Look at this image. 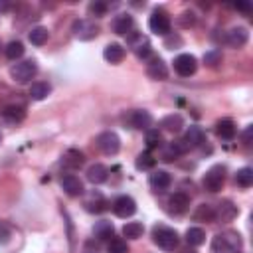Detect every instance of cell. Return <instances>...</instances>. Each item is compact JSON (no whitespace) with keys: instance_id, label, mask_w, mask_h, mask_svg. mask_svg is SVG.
<instances>
[{"instance_id":"b9f144b4","label":"cell","mask_w":253,"mask_h":253,"mask_svg":"<svg viewBox=\"0 0 253 253\" xmlns=\"http://www.w3.org/2000/svg\"><path fill=\"white\" fill-rule=\"evenodd\" d=\"M178 24L184 26V28L192 26V24H194V14H192V12H182V14L178 16Z\"/></svg>"},{"instance_id":"8fae6325","label":"cell","mask_w":253,"mask_h":253,"mask_svg":"<svg viewBox=\"0 0 253 253\" xmlns=\"http://www.w3.org/2000/svg\"><path fill=\"white\" fill-rule=\"evenodd\" d=\"M204 140H206L204 130H202L200 126H190V128L186 130V134H184L178 142H180V146L184 148V152H188L190 148H196V146L204 144Z\"/></svg>"},{"instance_id":"bcb514c9","label":"cell","mask_w":253,"mask_h":253,"mask_svg":"<svg viewBox=\"0 0 253 253\" xmlns=\"http://www.w3.org/2000/svg\"><path fill=\"white\" fill-rule=\"evenodd\" d=\"M180 253H198V251H196V249H192V247H188V249H182Z\"/></svg>"},{"instance_id":"e0dca14e","label":"cell","mask_w":253,"mask_h":253,"mask_svg":"<svg viewBox=\"0 0 253 253\" xmlns=\"http://www.w3.org/2000/svg\"><path fill=\"white\" fill-rule=\"evenodd\" d=\"M188 208H190V196H188V194H184V192H174V194L168 198V210H170V213L180 215V213H184Z\"/></svg>"},{"instance_id":"ba28073f","label":"cell","mask_w":253,"mask_h":253,"mask_svg":"<svg viewBox=\"0 0 253 253\" xmlns=\"http://www.w3.org/2000/svg\"><path fill=\"white\" fill-rule=\"evenodd\" d=\"M71 30H73V36L83 42H89L99 36V26L93 20H75Z\"/></svg>"},{"instance_id":"3957f363","label":"cell","mask_w":253,"mask_h":253,"mask_svg":"<svg viewBox=\"0 0 253 253\" xmlns=\"http://www.w3.org/2000/svg\"><path fill=\"white\" fill-rule=\"evenodd\" d=\"M36 73H38V65H36L34 59H24V61H20V63H16V65L10 67V75L18 83L32 81L36 77Z\"/></svg>"},{"instance_id":"603a6c76","label":"cell","mask_w":253,"mask_h":253,"mask_svg":"<svg viewBox=\"0 0 253 253\" xmlns=\"http://www.w3.org/2000/svg\"><path fill=\"white\" fill-rule=\"evenodd\" d=\"M160 126H162L164 130H168V132H180L182 126H184V119H182V115L172 113V115H166V117L160 121Z\"/></svg>"},{"instance_id":"f6af8a7d","label":"cell","mask_w":253,"mask_h":253,"mask_svg":"<svg viewBox=\"0 0 253 253\" xmlns=\"http://www.w3.org/2000/svg\"><path fill=\"white\" fill-rule=\"evenodd\" d=\"M237 8H239V10H245V12H247V10L251 8V6H249V4H237Z\"/></svg>"},{"instance_id":"d4e9b609","label":"cell","mask_w":253,"mask_h":253,"mask_svg":"<svg viewBox=\"0 0 253 253\" xmlns=\"http://www.w3.org/2000/svg\"><path fill=\"white\" fill-rule=\"evenodd\" d=\"M2 117H4V121H6V123L16 125V123H20V121L26 117V111H24V107L10 105V107H6V109L2 111Z\"/></svg>"},{"instance_id":"ffe728a7","label":"cell","mask_w":253,"mask_h":253,"mask_svg":"<svg viewBox=\"0 0 253 253\" xmlns=\"http://www.w3.org/2000/svg\"><path fill=\"white\" fill-rule=\"evenodd\" d=\"M215 132L223 140H233L237 134V128H235V123L231 119H221L215 123Z\"/></svg>"},{"instance_id":"4fadbf2b","label":"cell","mask_w":253,"mask_h":253,"mask_svg":"<svg viewBox=\"0 0 253 253\" xmlns=\"http://www.w3.org/2000/svg\"><path fill=\"white\" fill-rule=\"evenodd\" d=\"M113 211L117 217H130L136 211V202L130 196H119L113 202Z\"/></svg>"},{"instance_id":"d590c367","label":"cell","mask_w":253,"mask_h":253,"mask_svg":"<svg viewBox=\"0 0 253 253\" xmlns=\"http://www.w3.org/2000/svg\"><path fill=\"white\" fill-rule=\"evenodd\" d=\"M194 219L196 221H213V208L208 204L198 206V210L194 211Z\"/></svg>"},{"instance_id":"1f68e13d","label":"cell","mask_w":253,"mask_h":253,"mask_svg":"<svg viewBox=\"0 0 253 253\" xmlns=\"http://www.w3.org/2000/svg\"><path fill=\"white\" fill-rule=\"evenodd\" d=\"M154 164H156V158H154L150 152H140V154L136 156V160H134V166H136L138 170H152Z\"/></svg>"},{"instance_id":"f1b7e54d","label":"cell","mask_w":253,"mask_h":253,"mask_svg":"<svg viewBox=\"0 0 253 253\" xmlns=\"http://www.w3.org/2000/svg\"><path fill=\"white\" fill-rule=\"evenodd\" d=\"M142 231H144V227L140 221H128L123 225V235L126 239H138L142 235Z\"/></svg>"},{"instance_id":"5bb4252c","label":"cell","mask_w":253,"mask_h":253,"mask_svg":"<svg viewBox=\"0 0 253 253\" xmlns=\"http://www.w3.org/2000/svg\"><path fill=\"white\" fill-rule=\"evenodd\" d=\"M225 42H227V45L233 47V49L243 47V45L249 42V32H247V28H243V26L231 28V30L227 32V36H225Z\"/></svg>"},{"instance_id":"7402d4cb","label":"cell","mask_w":253,"mask_h":253,"mask_svg":"<svg viewBox=\"0 0 253 253\" xmlns=\"http://www.w3.org/2000/svg\"><path fill=\"white\" fill-rule=\"evenodd\" d=\"M125 47L121 43H109L105 49H103V57L109 61V63H121L125 59Z\"/></svg>"},{"instance_id":"ee69618b","label":"cell","mask_w":253,"mask_h":253,"mask_svg":"<svg viewBox=\"0 0 253 253\" xmlns=\"http://www.w3.org/2000/svg\"><path fill=\"white\" fill-rule=\"evenodd\" d=\"M251 132H253L251 126H247V130L243 132V144H245V146H249V142H251Z\"/></svg>"},{"instance_id":"60d3db41","label":"cell","mask_w":253,"mask_h":253,"mask_svg":"<svg viewBox=\"0 0 253 253\" xmlns=\"http://www.w3.org/2000/svg\"><path fill=\"white\" fill-rule=\"evenodd\" d=\"M81 253H101V247H99V243L95 239H87L83 243V247H81Z\"/></svg>"},{"instance_id":"f35d334b","label":"cell","mask_w":253,"mask_h":253,"mask_svg":"<svg viewBox=\"0 0 253 253\" xmlns=\"http://www.w3.org/2000/svg\"><path fill=\"white\" fill-rule=\"evenodd\" d=\"M107 10H109V6L105 4V2H91L89 4V14L91 16H95V18H103L105 14H107Z\"/></svg>"},{"instance_id":"52a82bcc","label":"cell","mask_w":253,"mask_h":253,"mask_svg":"<svg viewBox=\"0 0 253 253\" xmlns=\"http://www.w3.org/2000/svg\"><path fill=\"white\" fill-rule=\"evenodd\" d=\"M148 28H150V32H154L156 36H168L170 28H172L170 16H168L164 10H154L152 16L148 18Z\"/></svg>"},{"instance_id":"d6986e66","label":"cell","mask_w":253,"mask_h":253,"mask_svg":"<svg viewBox=\"0 0 253 253\" xmlns=\"http://www.w3.org/2000/svg\"><path fill=\"white\" fill-rule=\"evenodd\" d=\"M132 26H134V20H132L130 14H119V16H115L113 22H111L113 32L119 34V36H128L130 30H132Z\"/></svg>"},{"instance_id":"836d02e7","label":"cell","mask_w":253,"mask_h":253,"mask_svg":"<svg viewBox=\"0 0 253 253\" xmlns=\"http://www.w3.org/2000/svg\"><path fill=\"white\" fill-rule=\"evenodd\" d=\"M235 182H237V186H241V188H249V186L253 184V170H251L249 166L237 170V174H235Z\"/></svg>"},{"instance_id":"7a4b0ae2","label":"cell","mask_w":253,"mask_h":253,"mask_svg":"<svg viewBox=\"0 0 253 253\" xmlns=\"http://www.w3.org/2000/svg\"><path fill=\"white\" fill-rule=\"evenodd\" d=\"M152 239L164 251H174L178 247V233H176V229H172L168 225H154Z\"/></svg>"},{"instance_id":"6da1fadb","label":"cell","mask_w":253,"mask_h":253,"mask_svg":"<svg viewBox=\"0 0 253 253\" xmlns=\"http://www.w3.org/2000/svg\"><path fill=\"white\" fill-rule=\"evenodd\" d=\"M241 245L237 231H223L211 239V253H241Z\"/></svg>"},{"instance_id":"44dd1931","label":"cell","mask_w":253,"mask_h":253,"mask_svg":"<svg viewBox=\"0 0 253 253\" xmlns=\"http://www.w3.org/2000/svg\"><path fill=\"white\" fill-rule=\"evenodd\" d=\"M107 178H109V170H107L105 164L95 162V164H91V166L87 168V180H89L91 184H103Z\"/></svg>"},{"instance_id":"8d00e7d4","label":"cell","mask_w":253,"mask_h":253,"mask_svg":"<svg viewBox=\"0 0 253 253\" xmlns=\"http://www.w3.org/2000/svg\"><path fill=\"white\" fill-rule=\"evenodd\" d=\"M162 132L158 130V128H148L146 130V146L152 150V148H158V146H162Z\"/></svg>"},{"instance_id":"4316f807","label":"cell","mask_w":253,"mask_h":253,"mask_svg":"<svg viewBox=\"0 0 253 253\" xmlns=\"http://www.w3.org/2000/svg\"><path fill=\"white\" fill-rule=\"evenodd\" d=\"M49 91H51V87H49L45 81H36V83H32V87H30V97H32L34 101H42V99H45V97L49 95Z\"/></svg>"},{"instance_id":"d6a6232c","label":"cell","mask_w":253,"mask_h":253,"mask_svg":"<svg viewBox=\"0 0 253 253\" xmlns=\"http://www.w3.org/2000/svg\"><path fill=\"white\" fill-rule=\"evenodd\" d=\"M28 38H30V42H32L34 45H43V43L47 42V38H49V32H47L45 28L38 26V28H34V30L28 34Z\"/></svg>"},{"instance_id":"4dcf8cb0","label":"cell","mask_w":253,"mask_h":253,"mask_svg":"<svg viewBox=\"0 0 253 253\" xmlns=\"http://www.w3.org/2000/svg\"><path fill=\"white\" fill-rule=\"evenodd\" d=\"M4 53H6V57L8 59H12V61H16V59H20L22 55H24V43L22 42H10L6 47H4Z\"/></svg>"},{"instance_id":"9a60e30c","label":"cell","mask_w":253,"mask_h":253,"mask_svg":"<svg viewBox=\"0 0 253 253\" xmlns=\"http://www.w3.org/2000/svg\"><path fill=\"white\" fill-rule=\"evenodd\" d=\"M59 186H61V190L67 194V196H81L83 194V182L75 176V174H65V176H61V180H59Z\"/></svg>"},{"instance_id":"484cf974","label":"cell","mask_w":253,"mask_h":253,"mask_svg":"<svg viewBox=\"0 0 253 253\" xmlns=\"http://www.w3.org/2000/svg\"><path fill=\"white\" fill-rule=\"evenodd\" d=\"M93 233L97 235V239H111V237L115 235V227H113L111 221L101 219V221H97V223L93 225Z\"/></svg>"},{"instance_id":"7bdbcfd3","label":"cell","mask_w":253,"mask_h":253,"mask_svg":"<svg viewBox=\"0 0 253 253\" xmlns=\"http://www.w3.org/2000/svg\"><path fill=\"white\" fill-rule=\"evenodd\" d=\"M164 45L168 49H176V45H182V38L180 36H168L166 42H164Z\"/></svg>"},{"instance_id":"7c38bea8","label":"cell","mask_w":253,"mask_h":253,"mask_svg":"<svg viewBox=\"0 0 253 253\" xmlns=\"http://www.w3.org/2000/svg\"><path fill=\"white\" fill-rule=\"evenodd\" d=\"M237 213H239L237 206H235L231 200H223V202H219V204L215 206V210H213V219H217V221H221V223H227V221H231Z\"/></svg>"},{"instance_id":"ab89813d","label":"cell","mask_w":253,"mask_h":253,"mask_svg":"<svg viewBox=\"0 0 253 253\" xmlns=\"http://www.w3.org/2000/svg\"><path fill=\"white\" fill-rule=\"evenodd\" d=\"M107 253H128V245L123 239H111Z\"/></svg>"},{"instance_id":"ac0fdd59","label":"cell","mask_w":253,"mask_h":253,"mask_svg":"<svg viewBox=\"0 0 253 253\" xmlns=\"http://www.w3.org/2000/svg\"><path fill=\"white\" fill-rule=\"evenodd\" d=\"M148 184H150V188H152L154 192H164V190L170 188L172 176H170L166 170H154V172L150 174V178H148Z\"/></svg>"},{"instance_id":"9c48e42d","label":"cell","mask_w":253,"mask_h":253,"mask_svg":"<svg viewBox=\"0 0 253 253\" xmlns=\"http://www.w3.org/2000/svg\"><path fill=\"white\" fill-rule=\"evenodd\" d=\"M126 43L130 45V49H132V51L136 53V57H140V59H146V57L152 53L150 42H148L146 36H142V34L130 32V34L126 36Z\"/></svg>"},{"instance_id":"2e32d148","label":"cell","mask_w":253,"mask_h":253,"mask_svg":"<svg viewBox=\"0 0 253 253\" xmlns=\"http://www.w3.org/2000/svg\"><path fill=\"white\" fill-rule=\"evenodd\" d=\"M146 75L150 79H154V81H164L168 77V67L160 57H152L146 63Z\"/></svg>"},{"instance_id":"7dc6e473","label":"cell","mask_w":253,"mask_h":253,"mask_svg":"<svg viewBox=\"0 0 253 253\" xmlns=\"http://www.w3.org/2000/svg\"><path fill=\"white\" fill-rule=\"evenodd\" d=\"M0 140H2V134H0Z\"/></svg>"},{"instance_id":"cb8c5ba5","label":"cell","mask_w":253,"mask_h":253,"mask_svg":"<svg viewBox=\"0 0 253 253\" xmlns=\"http://www.w3.org/2000/svg\"><path fill=\"white\" fill-rule=\"evenodd\" d=\"M83 206H85V210L91 211V213H101V211L107 210V202H105V198H103L101 194H91V198H87V200L83 202Z\"/></svg>"},{"instance_id":"74e56055","label":"cell","mask_w":253,"mask_h":253,"mask_svg":"<svg viewBox=\"0 0 253 253\" xmlns=\"http://www.w3.org/2000/svg\"><path fill=\"white\" fill-rule=\"evenodd\" d=\"M204 63L208 67H217L221 63V51L219 49H210L204 53Z\"/></svg>"},{"instance_id":"f546056e","label":"cell","mask_w":253,"mask_h":253,"mask_svg":"<svg viewBox=\"0 0 253 253\" xmlns=\"http://www.w3.org/2000/svg\"><path fill=\"white\" fill-rule=\"evenodd\" d=\"M186 241H188V245H192V247L202 245V243L206 241L204 229H202V227H190V229L186 231Z\"/></svg>"},{"instance_id":"277c9868","label":"cell","mask_w":253,"mask_h":253,"mask_svg":"<svg viewBox=\"0 0 253 253\" xmlns=\"http://www.w3.org/2000/svg\"><path fill=\"white\" fill-rule=\"evenodd\" d=\"M223 182H225V166H221V164L211 166V168L206 172L204 180H202L204 188H206L208 192H211V194L219 192V190L223 188Z\"/></svg>"},{"instance_id":"83f0119b","label":"cell","mask_w":253,"mask_h":253,"mask_svg":"<svg viewBox=\"0 0 253 253\" xmlns=\"http://www.w3.org/2000/svg\"><path fill=\"white\" fill-rule=\"evenodd\" d=\"M180 154H184V148L180 146L178 140H176V142H170L168 146L162 148V160H164V162H172V160H176Z\"/></svg>"},{"instance_id":"8992f818","label":"cell","mask_w":253,"mask_h":253,"mask_svg":"<svg viewBox=\"0 0 253 253\" xmlns=\"http://www.w3.org/2000/svg\"><path fill=\"white\" fill-rule=\"evenodd\" d=\"M123 119L130 128H136V130H148L152 125V115L144 109H134V111L126 113Z\"/></svg>"},{"instance_id":"30bf717a","label":"cell","mask_w":253,"mask_h":253,"mask_svg":"<svg viewBox=\"0 0 253 253\" xmlns=\"http://www.w3.org/2000/svg\"><path fill=\"white\" fill-rule=\"evenodd\" d=\"M196 67H198V61H196V57L190 55V53H180V55L174 59V69H176V73L182 75V77L194 75V73H196Z\"/></svg>"},{"instance_id":"e575fe53","label":"cell","mask_w":253,"mask_h":253,"mask_svg":"<svg viewBox=\"0 0 253 253\" xmlns=\"http://www.w3.org/2000/svg\"><path fill=\"white\" fill-rule=\"evenodd\" d=\"M63 164L69 168H79L83 164V154L79 150H67L63 156Z\"/></svg>"},{"instance_id":"5b68a950","label":"cell","mask_w":253,"mask_h":253,"mask_svg":"<svg viewBox=\"0 0 253 253\" xmlns=\"http://www.w3.org/2000/svg\"><path fill=\"white\" fill-rule=\"evenodd\" d=\"M95 142H97V148H99L103 154H107V156H115V154L121 150V138H119V134L113 132V130L101 132Z\"/></svg>"}]
</instances>
